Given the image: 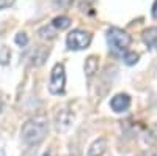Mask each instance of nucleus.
Returning <instances> with one entry per match:
<instances>
[{
	"label": "nucleus",
	"mask_w": 157,
	"mask_h": 156,
	"mask_svg": "<svg viewBox=\"0 0 157 156\" xmlns=\"http://www.w3.org/2000/svg\"><path fill=\"white\" fill-rule=\"evenodd\" d=\"M141 38H143V43L145 44H148L152 49H157V27L146 29L145 32H143Z\"/></svg>",
	"instance_id": "6e6552de"
},
{
	"label": "nucleus",
	"mask_w": 157,
	"mask_h": 156,
	"mask_svg": "<svg viewBox=\"0 0 157 156\" xmlns=\"http://www.w3.org/2000/svg\"><path fill=\"white\" fill-rule=\"evenodd\" d=\"M98 68H99V58L96 55H90L86 60H85V65H83V70H85V74L88 77L94 76L98 73Z\"/></svg>",
	"instance_id": "1a4fd4ad"
},
{
	"label": "nucleus",
	"mask_w": 157,
	"mask_h": 156,
	"mask_svg": "<svg viewBox=\"0 0 157 156\" xmlns=\"http://www.w3.org/2000/svg\"><path fill=\"white\" fill-rule=\"evenodd\" d=\"M13 3H14V0H0V10L8 8V6H11Z\"/></svg>",
	"instance_id": "dca6fc26"
},
{
	"label": "nucleus",
	"mask_w": 157,
	"mask_h": 156,
	"mask_svg": "<svg viewBox=\"0 0 157 156\" xmlns=\"http://www.w3.org/2000/svg\"><path fill=\"white\" fill-rule=\"evenodd\" d=\"M91 43V33L80 30V29H75L72 30L68 36H66V44L71 50H82L86 49Z\"/></svg>",
	"instance_id": "20e7f679"
},
{
	"label": "nucleus",
	"mask_w": 157,
	"mask_h": 156,
	"mask_svg": "<svg viewBox=\"0 0 157 156\" xmlns=\"http://www.w3.org/2000/svg\"><path fill=\"white\" fill-rule=\"evenodd\" d=\"M66 85V74H64L63 63H55V66L50 71V81H49V92L52 95H60L64 92Z\"/></svg>",
	"instance_id": "7ed1b4c3"
},
{
	"label": "nucleus",
	"mask_w": 157,
	"mask_h": 156,
	"mask_svg": "<svg viewBox=\"0 0 157 156\" xmlns=\"http://www.w3.org/2000/svg\"><path fill=\"white\" fill-rule=\"evenodd\" d=\"M152 18L154 19H157V0H155V2H154V5H152Z\"/></svg>",
	"instance_id": "6ab92c4d"
},
{
	"label": "nucleus",
	"mask_w": 157,
	"mask_h": 156,
	"mask_svg": "<svg viewBox=\"0 0 157 156\" xmlns=\"http://www.w3.org/2000/svg\"><path fill=\"white\" fill-rule=\"evenodd\" d=\"M138 58H140V55L137 54V52H132V50H127L123 55V60H124L126 65H135L138 62Z\"/></svg>",
	"instance_id": "ddd939ff"
},
{
	"label": "nucleus",
	"mask_w": 157,
	"mask_h": 156,
	"mask_svg": "<svg viewBox=\"0 0 157 156\" xmlns=\"http://www.w3.org/2000/svg\"><path fill=\"white\" fill-rule=\"evenodd\" d=\"M110 107L118 112V114H121V112H126L129 107H130V96L126 95V93H118L115 95L112 99H110Z\"/></svg>",
	"instance_id": "423d86ee"
},
{
	"label": "nucleus",
	"mask_w": 157,
	"mask_h": 156,
	"mask_svg": "<svg viewBox=\"0 0 157 156\" xmlns=\"http://www.w3.org/2000/svg\"><path fill=\"white\" fill-rule=\"evenodd\" d=\"M55 3L60 5V6H69V5L72 3V0H57Z\"/></svg>",
	"instance_id": "f3484780"
},
{
	"label": "nucleus",
	"mask_w": 157,
	"mask_h": 156,
	"mask_svg": "<svg viewBox=\"0 0 157 156\" xmlns=\"http://www.w3.org/2000/svg\"><path fill=\"white\" fill-rule=\"evenodd\" d=\"M105 151H107V140L105 137H99L90 145L88 156H104Z\"/></svg>",
	"instance_id": "0eeeda50"
},
{
	"label": "nucleus",
	"mask_w": 157,
	"mask_h": 156,
	"mask_svg": "<svg viewBox=\"0 0 157 156\" xmlns=\"http://www.w3.org/2000/svg\"><path fill=\"white\" fill-rule=\"evenodd\" d=\"M47 131H49L47 118L44 115H38L24 123L21 129V137L27 145H38L46 139Z\"/></svg>",
	"instance_id": "f257e3e1"
},
{
	"label": "nucleus",
	"mask_w": 157,
	"mask_h": 156,
	"mask_svg": "<svg viewBox=\"0 0 157 156\" xmlns=\"http://www.w3.org/2000/svg\"><path fill=\"white\" fill-rule=\"evenodd\" d=\"M140 156H157V151H154V150H146V151L140 153Z\"/></svg>",
	"instance_id": "a211bd4d"
},
{
	"label": "nucleus",
	"mask_w": 157,
	"mask_h": 156,
	"mask_svg": "<svg viewBox=\"0 0 157 156\" xmlns=\"http://www.w3.org/2000/svg\"><path fill=\"white\" fill-rule=\"evenodd\" d=\"M38 35L41 36V38H44V40H54V38L57 36V32L52 30V25H50V27H47V25H46V27H41V29L38 30Z\"/></svg>",
	"instance_id": "9b49d317"
},
{
	"label": "nucleus",
	"mask_w": 157,
	"mask_h": 156,
	"mask_svg": "<svg viewBox=\"0 0 157 156\" xmlns=\"http://www.w3.org/2000/svg\"><path fill=\"white\" fill-rule=\"evenodd\" d=\"M47 54H49V49H47V50H44V49L39 47V49L36 50V54L33 55V65H36V66L43 65V63H44V58L47 57Z\"/></svg>",
	"instance_id": "f8f14e48"
},
{
	"label": "nucleus",
	"mask_w": 157,
	"mask_h": 156,
	"mask_svg": "<svg viewBox=\"0 0 157 156\" xmlns=\"http://www.w3.org/2000/svg\"><path fill=\"white\" fill-rule=\"evenodd\" d=\"M74 120V115L71 114V110L68 109H61L57 112V117H55V125H57V129L61 133H64L66 129H69L71 123Z\"/></svg>",
	"instance_id": "39448f33"
},
{
	"label": "nucleus",
	"mask_w": 157,
	"mask_h": 156,
	"mask_svg": "<svg viewBox=\"0 0 157 156\" xmlns=\"http://www.w3.org/2000/svg\"><path fill=\"white\" fill-rule=\"evenodd\" d=\"M71 25V19L68 16H57L54 21H52V27L55 30H66Z\"/></svg>",
	"instance_id": "9d476101"
},
{
	"label": "nucleus",
	"mask_w": 157,
	"mask_h": 156,
	"mask_svg": "<svg viewBox=\"0 0 157 156\" xmlns=\"http://www.w3.org/2000/svg\"><path fill=\"white\" fill-rule=\"evenodd\" d=\"M2 107H3V106H2V101H0V112H2Z\"/></svg>",
	"instance_id": "412c9836"
},
{
	"label": "nucleus",
	"mask_w": 157,
	"mask_h": 156,
	"mask_svg": "<svg viewBox=\"0 0 157 156\" xmlns=\"http://www.w3.org/2000/svg\"><path fill=\"white\" fill-rule=\"evenodd\" d=\"M10 57H11V50L8 49V47H2L0 49V63L2 65H6L8 62H10Z\"/></svg>",
	"instance_id": "2eb2a0df"
},
{
	"label": "nucleus",
	"mask_w": 157,
	"mask_h": 156,
	"mask_svg": "<svg viewBox=\"0 0 157 156\" xmlns=\"http://www.w3.org/2000/svg\"><path fill=\"white\" fill-rule=\"evenodd\" d=\"M43 156H55V153H54V150H49V151H46Z\"/></svg>",
	"instance_id": "aec40b11"
},
{
	"label": "nucleus",
	"mask_w": 157,
	"mask_h": 156,
	"mask_svg": "<svg viewBox=\"0 0 157 156\" xmlns=\"http://www.w3.org/2000/svg\"><path fill=\"white\" fill-rule=\"evenodd\" d=\"M14 41H16L17 46L24 47V46H27V44H29V36H27V33L19 32V33L16 35V38H14Z\"/></svg>",
	"instance_id": "4468645a"
},
{
	"label": "nucleus",
	"mask_w": 157,
	"mask_h": 156,
	"mask_svg": "<svg viewBox=\"0 0 157 156\" xmlns=\"http://www.w3.org/2000/svg\"><path fill=\"white\" fill-rule=\"evenodd\" d=\"M107 43L109 47L113 54L116 55H124L129 50V46L132 43V38L129 33H126L124 30L118 29V27H112L107 30Z\"/></svg>",
	"instance_id": "f03ea898"
}]
</instances>
